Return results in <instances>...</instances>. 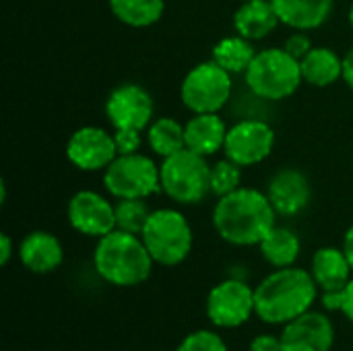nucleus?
<instances>
[{"label":"nucleus","mask_w":353,"mask_h":351,"mask_svg":"<svg viewBox=\"0 0 353 351\" xmlns=\"http://www.w3.org/2000/svg\"><path fill=\"white\" fill-rule=\"evenodd\" d=\"M151 211L145 199H120L116 203V230L141 236Z\"/></svg>","instance_id":"a878e982"},{"label":"nucleus","mask_w":353,"mask_h":351,"mask_svg":"<svg viewBox=\"0 0 353 351\" xmlns=\"http://www.w3.org/2000/svg\"><path fill=\"white\" fill-rule=\"evenodd\" d=\"M248 351H283L279 333H259L250 339Z\"/></svg>","instance_id":"7c9ffc66"},{"label":"nucleus","mask_w":353,"mask_h":351,"mask_svg":"<svg viewBox=\"0 0 353 351\" xmlns=\"http://www.w3.org/2000/svg\"><path fill=\"white\" fill-rule=\"evenodd\" d=\"M176 351H230L225 339L221 337L219 329H196L188 333L180 343Z\"/></svg>","instance_id":"cd10ccee"},{"label":"nucleus","mask_w":353,"mask_h":351,"mask_svg":"<svg viewBox=\"0 0 353 351\" xmlns=\"http://www.w3.org/2000/svg\"><path fill=\"white\" fill-rule=\"evenodd\" d=\"M341 314L353 325V277L350 283L343 288V298H341Z\"/></svg>","instance_id":"473e14b6"},{"label":"nucleus","mask_w":353,"mask_h":351,"mask_svg":"<svg viewBox=\"0 0 353 351\" xmlns=\"http://www.w3.org/2000/svg\"><path fill=\"white\" fill-rule=\"evenodd\" d=\"M228 128L219 114H192V118L184 124V141L186 149L211 157L217 151H223Z\"/></svg>","instance_id":"f3484780"},{"label":"nucleus","mask_w":353,"mask_h":351,"mask_svg":"<svg viewBox=\"0 0 353 351\" xmlns=\"http://www.w3.org/2000/svg\"><path fill=\"white\" fill-rule=\"evenodd\" d=\"M103 186L116 199H149L161 192L159 166L145 153L118 155L103 170Z\"/></svg>","instance_id":"6e6552de"},{"label":"nucleus","mask_w":353,"mask_h":351,"mask_svg":"<svg viewBox=\"0 0 353 351\" xmlns=\"http://www.w3.org/2000/svg\"><path fill=\"white\" fill-rule=\"evenodd\" d=\"M242 182V166L223 157L211 166V192L219 199L240 188Z\"/></svg>","instance_id":"bb28decb"},{"label":"nucleus","mask_w":353,"mask_h":351,"mask_svg":"<svg viewBox=\"0 0 353 351\" xmlns=\"http://www.w3.org/2000/svg\"><path fill=\"white\" fill-rule=\"evenodd\" d=\"M267 197L277 215L296 217L308 207L312 199V186L306 174L298 168H283L269 180Z\"/></svg>","instance_id":"2eb2a0df"},{"label":"nucleus","mask_w":353,"mask_h":351,"mask_svg":"<svg viewBox=\"0 0 353 351\" xmlns=\"http://www.w3.org/2000/svg\"><path fill=\"white\" fill-rule=\"evenodd\" d=\"M161 192L178 205H196L211 192V166L207 157L182 149L159 166Z\"/></svg>","instance_id":"423d86ee"},{"label":"nucleus","mask_w":353,"mask_h":351,"mask_svg":"<svg viewBox=\"0 0 353 351\" xmlns=\"http://www.w3.org/2000/svg\"><path fill=\"white\" fill-rule=\"evenodd\" d=\"M275 147V130L265 120L246 118L228 128L223 155L242 168L263 163Z\"/></svg>","instance_id":"9d476101"},{"label":"nucleus","mask_w":353,"mask_h":351,"mask_svg":"<svg viewBox=\"0 0 353 351\" xmlns=\"http://www.w3.org/2000/svg\"><path fill=\"white\" fill-rule=\"evenodd\" d=\"M310 273L321 292L343 290L353 277V269L343 248L323 246L310 259Z\"/></svg>","instance_id":"a211bd4d"},{"label":"nucleus","mask_w":353,"mask_h":351,"mask_svg":"<svg viewBox=\"0 0 353 351\" xmlns=\"http://www.w3.org/2000/svg\"><path fill=\"white\" fill-rule=\"evenodd\" d=\"M112 14L128 27H151L165 12V0H110Z\"/></svg>","instance_id":"b1692460"},{"label":"nucleus","mask_w":353,"mask_h":351,"mask_svg":"<svg viewBox=\"0 0 353 351\" xmlns=\"http://www.w3.org/2000/svg\"><path fill=\"white\" fill-rule=\"evenodd\" d=\"M116 157L114 134L99 126H81L66 141V159L81 172H103Z\"/></svg>","instance_id":"ddd939ff"},{"label":"nucleus","mask_w":353,"mask_h":351,"mask_svg":"<svg viewBox=\"0 0 353 351\" xmlns=\"http://www.w3.org/2000/svg\"><path fill=\"white\" fill-rule=\"evenodd\" d=\"M350 23H352V29H353V4H352V8H350Z\"/></svg>","instance_id":"c9c22d12"},{"label":"nucleus","mask_w":353,"mask_h":351,"mask_svg":"<svg viewBox=\"0 0 353 351\" xmlns=\"http://www.w3.org/2000/svg\"><path fill=\"white\" fill-rule=\"evenodd\" d=\"M153 110L155 106L151 93L137 83H124L116 87L105 99V116L114 130H147L153 122Z\"/></svg>","instance_id":"f8f14e48"},{"label":"nucleus","mask_w":353,"mask_h":351,"mask_svg":"<svg viewBox=\"0 0 353 351\" xmlns=\"http://www.w3.org/2000/svg\"><path fill=\"white\" fill-rule=\"evenodd\" d=\"M155 261L139 234L114 230L97 240L93 250V269L114 288L143 285L153 273Z\"/></svg>","instance_id":"7ed1b4c3"},{"label":"nucleus","mask_w":353,"mask_h":351,"mask_svg":"<svg viewBox=\"0 0 353 351\" xmlns=\"http://www.w3.org/2000/svg\"><path fill=\"white\" fill-rule=\"evenodd\" d=\"M232 74L215 60L192 66L180 85L182 103L192 114H219L232 97Z\"/></svg>","instance_id":"0eeeda50"},{"label":"nucleus","mask_w":353,"mask_h":351,"mask_svg":"<svg viewBox=\"0 0 353 351\" xmlns=\"http://www.w3.org/2000/svg\"><path fill=\"white\" fill-rule=\"evenodd\" d=\"M70 228L87 238H103L116 230V205L95 190H79L66 205Z\"/></svg>","instance_id":"9b49d317"},{"label":"nucleus","mask_w":353,"mask_h":351,"mask_svg":"<svg viewBox=\"0 0 353 351\" xmlns=\"http://www.w3.org/2000/svg\"><path fill=\"white\" fill-rule=\"evenodd\" d=\"M302 79L314 87H329L343 79V58L325 46H314L302 60Z\"/></svg>","instance_id":"4be33fe9"},{"label":"nucleus","mask_w":353,"mask_h":351,"mask_svg":"<svg viewBox=\"0 0 353 351\" xmlns=\"http://www.w3.org/2000/svg\"><path fill=\"white\" fill-rule=\"evenodd\" d=\"M341 248H343V252L347 254V261H350V265H352L353 269V225H350V230L345 232Z\"/></svg>","instance_id":"f704fd0d"},{"label":"nucleus","mask_w":353,"mask_h":351,"mask_svg":"<svg viewBox=\"0 0 353 351\" xmlns=\"http://www.w3.org/2000/svg\"><path fill=\"white\" fill-rule=\"evenodd\" d=\"M14 252H17V246H14L12 238L4 232V234L0 236V265L6 267V265L10 263V259H12Z\"/></svg>","instance_id":"2f4dec72"},{"label":"nucleus","mask_w":353,"mask_h":351,"mask_svg":"<svg viewBox=\"0 0 353 351\" xmlns=\"http://www.w3.org/2000/svg\"><path fill=\"white\" fill-rule=\"evenodd\" d=\"M279 23V14L271 0H246L238 6L234 14L236 33L250 41L269 37Z\"/></svg>","instance_id":"aec40b11"},{"label":"nucleus","mask_w":353,"mask_h":351,"mask_svg":"<svg viewBox=\"0 0 353 351\" xmlns=\"http://www.w3.org/2000/svg\"><path fill=\"white\" fill-rule=\"evenodd\" d=\"M256 248L265 263H269L273 269H283L294 267L298 263L302 252V240L292 228L275 225Z\"/></svg>","instance_id":"412c9836"},{"label":"nucleus","mask_w":353,"mask_h":351,"mask_svg":"<svg viewBox=\"0 0 353 351\" xmlns=\"http://www.w3.org/2000/svg\"><path fill=\"white\" fill-rule=\"evenodd\" d=\"M312 48H314V46H312V39L308 37L306 31H294V33L285 39V43H283V50H285L288 54H292L294 58H298V60H302Z\"/></svg>","instance_id":"c756f323"},{"label":"nucleus","mask_w":353,"mask_h":351,"mask_svg":"<svg viewBox=\"0 0 353 351\" xmlns=\"http://www.w3.org/2000/svg\"><path fill=\"white\" fill-rule=\"evenodd\" d=\"M205 317L211 327L234 331L256 317L254 288L242 279L230 277L215 283L205 298Z\"/></svg>","instance_id":"1a4fd4ad"},{"label":"nucleus","mask_w":353,"mask_h":351,"mask_svg":"<svg viewBox=\"0 0 353 351\" xmlns=\"http://www.w3.org/2000/svg\"><path fill=\"white\" fill-rule=\"evenodd\" d=\"M343 81L353 89V48L343 56Z\"/></svg>","instance_id":"72a5a7b5"},{"label":"nucleus","mask_w":353,"mask_h":351,"mask_svg":"<svg viewBox=\"0 0 353 351\" xmlns=\"http://www.w3.org/2000/svg\"><path fill=\"white\" fill-rule=\"evenodd\" d=\"M283 351H333L335 325L325 310H308L281 327Z\"/></svg>","instance_id":"4468645a"},{"label":"nucleus","mask_w":353,"mask_h":351,"mask_svg":"<svg viewBox=\"0 0 353 351\" xmlns=\"http://www.w3.org/2000/svg\"><path fill=\"white\" fill-rule=\"evenodd\" d=\"M277 217L267 192L240 186L219 197L213 209V228L223 242L246 248L259 246L277 225Z\"/></svg>","instance_id":"f03ea898"},{"label":"nucleus","mask_w":353,"mask_h":351,"mask_svg":"<svg viewBox=\"0 0 353 351\" xmlns=\"http://www.w3.org/2000/svg\"><path fill=\"white\" fill-rule=\"evenodd\" d=\"M17 257L29 273L50 275L64 263V248L54 234L35 230L19 242Z\"/></svg>","instance_id":"dca6fc26"},{"label":"nucleus","mask_w":353,"mask_h":351,"mask_svg":"<svg viewBox=\"0 0 353 351\" xmlns=\"http://www.w3.org/2000/svg\"><path fill=\"white\" fill-rule=\"evenodd\" d=\"M244 79L248 89L265 101L288 99L304 83L300 60L283 48H267L256 52L252 64L244 72Z\"/></svg>","instance_id":"39448f33"},{"label":"nucleus","mask_w":353,"mask_h":351,"mask_svg":"<svg viewBox=\"0 0 353 351\" xmlns=\"http://www.w3.org/2000/svg\"><path fill=\"white\" fill-rule=\"evenodd\" d=\"M254 56H256V50L250 39L242 35H228L213 46L211 60H215L230 74H244L248 66L252 64Z\"/></svg>","instance_id":"5701e85b"},{"label":"nucleus","mask_w":353,"mask_h":351,"mask_svg":"<svg viewBox=\"0 0 353 351\" xmlns=\"http://www.w3.org/2000/svg\"><path fill=\"white\" fill-rule=\"evenodd\" d=\"M114 141H116L118 155L139 153L141 145H143L141 130H132V128H118V130H114Z\"/></svg>","instance_id":"c85d7f7f"},{"label":"nucleus","mask_w":353,"mask_h":351,"mask_svg":"<svg viewBox=\"0 0 353 351\" xmlns=\"http://www.w3.org/2000/svg\"><path fill=\"white\" fill-rule=\"evenodd\" d=\"M279 21L294 31H312L325 25L333 12L335 0H271Z\"/></svg>","instance_id":"6ab92c4d"},{"label":"nucleus","mask_w":353,"mask_h":351,"mask_svg":"<svg viewBox=\"0 0 353 351\" xmlns=\"http://www.w3.org/2000/svg\"><path fill=\"white\" fill-rule=\"evenodd\" d=\"M319 298L321 290L310 269L296 265L273 269L254 288L256 319L271 327H283L312 310Z\"/></svg>","instance_id":"f257e3e1"},{"label":"nucleus","mask_w":353,"mask_h":351,"mask_svg":"<svg viewBox=\"0 0 353 351\" xmlns=\"http://www.w3.org/2000/svg\"><path fill=\"white\" fill-rule=\"evenodd\" d=\"M141 238L159 267L182 265L194 246L192 225L182 211L172 207L153 209L141 232Z\"/></svg>","instance_id":"20e7f679"},{"label":"nucleus","mask_w":353,"mask_h":351,"mask_svg":"<svg viewBox=\"0 0 353 351\" xmlns=\"http://www.w3.org/2000/svg\"><path fill=\"white\" fill-rule=\"evenodd\" d=\"M242 2H246V0H242Z\"/></svg>","instance_id":"e433bc0d"},{"label":"nucleus","mask_w":353,"mask_h":351,"mask_svg":"<svg viewBox=\"0 0 353 351\" xmlns=\"http://www.w3.org/2000/svg\"><path fill=\"white\" fill-rule=\"evenodd\" d=\"M147 143L155 155L165 159V157L186 149L184 124H180L176 118H170V116L157 118L147 128Z\"/></svg>","instance_id":"393cba45"}]
</instances>
